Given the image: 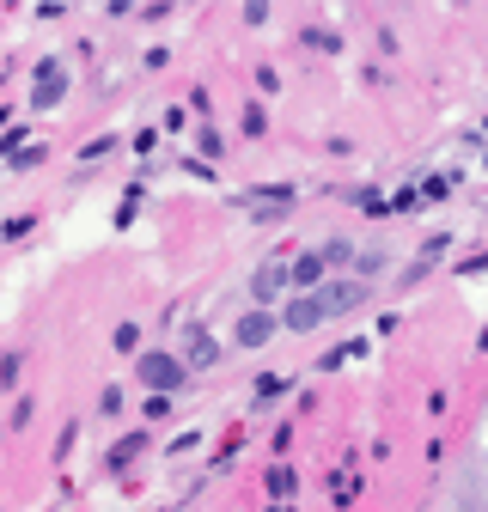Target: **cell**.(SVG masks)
Masks as SVG:
<instances>
[{
    "instance_id": "obj_3",
    "label": "cell",
    "mask_w": 488,
    "mask_h": 512,
    "mask_svg": "<svg viewBox=\"0 0 488 512\" xmlns=\"http://www.w3.org/2000/svg\"><path fill=\"white\" fill-rule=\"evenodd\" d=\"M275 330H281V317H275V311H244V317H238V330H232V336H238L244 348H263V342H269Z\"/></svg>"
},
{
    "instance_id": "obj_7",
    "label": "cell",
    "mask_w": 488,
    "mask_h": 512,
    "mask_svg": "<svg viewBox=\"0 0 488 512\" xmlns=\"http://www.w3.org/2000/svg\"><path fill=\"white\" fill-rule=\"evenodd\" d=\"M324 269H330V263H324V250H312V256H299V263H293V281L318 293V287H324Z\"/></svg>"
},
{
    "instance_id": "obj_8",
    "label": "cell",
    "mask_w": 488,
    "mask_h": 512,
    "mask_svg": "<svg viewBox=\"0 0 488 512\" xmlns=\"http://www.w3.org/2000/svg\"><path fill=\"white\" fill-rule=\"evenodd\" d=\"M214 354H220V348H214V342H208V336H202V342H196V348H190V354H183V366H208V360H214Z\"/></svg>"
},
{
    "instance_id": "obj_6",
    "label": "cell",
    "mask_w": 488,
    "mask_h": 512,
    "mask_svg": "<svg viewBox=\"0 0 488 512\" xmlns=\"http://www.w3.org/2000/svg\"><path fill=\"white\" fill-rule=\"evenodd\" d=\"M287 281H293V269H281V263H263V269H257V281H251V293H257L263 305H269V299H275V293H281Z\"/></svg>"
},
{
    "instance_id": "obj_1",
    "label": "cell",
    "mask_w": 488,
    "mask_h": 512,
    "mask_svg": "<svg viewBox=\"0 0 488 512\" xmlns=\"http://www.w3.org/2000/svg\"><path fill=\"white\" fill-rule=\"evenodd\" d=\"M141 384H153V397H165V391H177V384H183V372H190V366H183L177 354H141Z\"/></svg>"
},
{
    "instance_id": "obj_4",
    "label": "cell",
    "mask_w": 488,
    "mask_h": 512,
    "mask_svg": "<svg viewBox=\"0 0 488 512\" xmlns=\"http://www.w3.org/2000/svg\"><path fill=\"white\" fill-rule=\"evenodd\" d=\"M281 324H287V330H318V324H324V305H318V293H299V299L281 311Z\"/></svg>"
},
{
    "instance_id": "obj_2",
    "label": "cell",
    "mask_w": 488,
    "mask_h": 512,
    "mask_svg": "<svg viewBox=\"0 0 488 512\" xmlns=\"http://www.w3.org/2000/svg\"><path fill=\"white\" fill-rule=\"evenodd\" d=\"M360 299H366V287H360V281H324V287H318L324 317H342V311H354Z\"/></svg>"
},
{
    "instance_id": "obj_5",
    "label": "cell",
    "mask_w": 488,
    "mask_h": 512,
    "mask_svg": "<svg viewBox=\"0 0 488 512\" xmlns=\"http://www.w3.org/2000/svg\"><path fill=\"white\" fill-rule=\"evenodd\" d=\"M61 86H68V74H61V61H43L37 68V110H49V104H61Z\"/></svg>"
}]
</instances>
